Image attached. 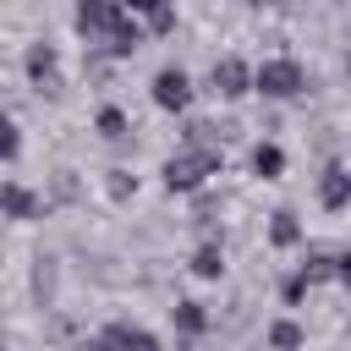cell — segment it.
Segmentation results:
<instances>
[{"label":"cell","mask_w":351,"mask_h":351,"mask_svg":"<svg viewBox=\"0 0 351 351\" xmlns=\"http://www.w3.org/2000/svg\"><path fill=\"white\" fill-rule=\"evenodd\" d=\"M132 22H137V11H132V5H115V0H82V5L71 11V27L88 38V49H104V44L121 38Z\"/></svg>","instance_id":"obj_1"},{"label":"cell","mask_w":351,"mask_h":351,"mask_svg":"<svg viewBox=\"0 0 351 351\" xmlns=\"http://www.w3.org/2000/svg\"><path fill=\"white\" fill-rule=\"evenodd\" d=\"M219 170H225V154L219 148H181V154L165 159V192H197Z\"/></svg>","instance_id":"obj_2"},{"label":"cell","mask_w":351,"mask_h":351,"mask_svg":"<svg viewBox=\"0 0 351 351\" xmlns=\"http://www.w3.org/2000/svg\"><path fill=\"white\" fill-rule=\"evenodd\" d=\"M252 93H263V99H302L307 93V66L296 55H269L252 71Z\"/></svg>","instance_id":"obj_3"},{"label":"cell","mask_w":351,"mask_h":351,"mask_svg":"<svg viewBox=\"0 0 351 351\" xmlns=\"http://www.w3.org/2000/svg\"><path fill=\"white\" fill-rule=\"evenodd\" d=\"M148 99L165 115H186L192 110V77H186V66H159L154 82H148Z\"/></svg>","instance_id":"obj_4"},{"label":"cell","mask_w":351,"mask_h":351,"mask_svg":"<svg viewBox=\"0 0 351 351\" xmlns=\"http://www.w3.org/2000/svg\"><path fill=\"white\" fill-rule=\"evenodd\" d=\"M22 71H27V82H33L38 93H60V49H55V44L33 38V44L22 49Z\"/></svg>","instance_id":"obj_5"},{"label":"cell","mask_w":351,"mask_h":351,"mask_svg":"<svg viewBox=\"0 0 351 351\" xmlns=\"http://www.w3.org/2000/svg\"><path fill=\"white\" fill-rule=\"evenodd\" d=\"M0 203H5V219H16V225H27V219H44V214H49V197H44V192H33L22 176H5Z\"/></svg>","instance_id":"obj_6"},{"label":"cell","mask_w":351,"mask_h":351,"mask_svg":"<svg viewBox=\"0 0 351 351\" xmlns=\"http://www.w3.org/2000/svg\"><path fill=\"white\" fill-rule=\"evenodd\" d=\"M252 71H258V66H247L241 55H219L214 71H208V88H214L219 99H247V93H252Z\"/></svg>","instance_id":"obj_7"},{"label":"cell","mask_w":351,"mask_h":351,"mask_svg":"<svg viewBox=\"0 0 351 351\" xmlns=\"http://www.w3.org/2000/svg\"><path fill=\"white\" fill-rule=\"evenodd\" d=\"M313 192H318V208H324V214H340V208H351V165L329 159V165L318 170Z\"/></svg>","instance_id":"obj_8"},{"label":"cell","mask_w":351,"mask_h":351,"mask_svg":"<svg viewBox=\"0 0 351 351\" xmlns=\"http://www.w3.org/2000/svg\"><path fill=\"white\" fill-rule=\"evenodd\" d=\"M99 346L104 351H159V335L143 329V324H132V318H110L99 329Z\"/></svg>","instance_id":"obj_9"},{"label":"cell","mask_w":351,"mask_h":351,"mask_svg":"<svg viewBox=\"0 0 351 351\" xmlns=\"http://www.w3.org/2000/svg\"><path fill=\"white\" fill-rule=\"evenodd\" d=\"M208 324H214V313H208L197 296H181V302L170 307V329H176L181 340H197V335H208Z\"/></svg>","instance_id":"obj_10"},{"label":"cell","mask_w":351,"mask_h":351,"mask_svg":"<svg viewBox=\"0 0 351 351\" xmlns=\"http://www.w3.org/2000/svg\"><path fill=\"white\" fill-rule=\"evenodd\" d=\"M247 165H252V176H258V181H280V176H285V148H280L274 137H258Z\"/></svg>","instance_id":"obj_11"},{"label":"cell","mask_w":351,"mask_h":351,"mask_svg":"<svg viewBox=\"0 0 351 351\" xmlns=\"http://www.w3.org/2000/svg\"><path fill=\"white\" fill-rule=\"evenodd\" d=\"M263 346H269V351H302V346H307V329H302L296 318H269V324H263Z\"/></svg>","instance_id":"obj_12"},{"label":"cell","mask_w":351,"mask_h":351,"mask_svg":"<svg viewBox=\"0 0 351 351\" xmlns=\"http://www.w3.org/2000/svg\"><path fill=\"white\" fill-rule=\"evenodd\" d=\"M93 132H99L104 143H126V137H132V115H126L121 104H99V110H93Z\"/></svg>","instance_id":"obj_13"},{"label":"cell","mask_w":351,"mask_h":351,"mask_svg":"<svg viewBox=\"0 0 351 351\" xmlns=\"http://www.w3.org/2000/svg\"><path fill=\"white\" fill-rule=\"evenodd\" d=\"M302 241H307V230H302L296 208H274L269 214V247H302Z\"/></svg>","instance_id":"obj_14"},{"label":"cell","mask_w":351,"mask_h":351,"mask_svg":"<svg viewBox=\"0 0 351 351\" xmlns=\"http://www.w3.org/2000/svg\"><path fill=\"white\" fill-rule=\"evenodd\" d=\"M335 258H340V252H329V247H307L296 269H302V274L318 285V280H335Z\"/></svg>","instance_id":"obj_15"},{"label":"cell","mask_w":351,"mask_h":351,"mask_svg":"<svg viewBox=\"0 0 351 351\" xmlns=\"http://www.w3.org/2000/svg\"><path fill=\"white\" fill-rule=\"evenodd\" d=\"M192 274H197V280H219V274H225V252H219V241H203V247L192 252Z\"/></svg>","instance_id":"obj_16"},{"label":"cell","mask_w":351,"mask_h":351,"mask_svg":"<svg viewBox=\"0 0 351 351\" xmlns=\"http://www.w3.org/2000/svg\"><path fill=\"white\" fill-rule=\"evenodd\" d=\"M104 197H110V203H132V197H137V176L121 170V165L104 170Z\"/></svg>","instance_id":"obj_17"},{"label":"cell","mask_w":351,"mask_h":351,"mask_svg":"<svg viewBox=\"0 0 351 351\" xmlns=\"http://www.w3.org/2000/svg\"><path fill=\"white\" fill-rule=\"evenodd\" d=\"M137 16H143L148 33H170V27H176V11H170V5H137Z\"/></svg>","instance_id":"obj_18"},{"label":"cell","mask_w":351,"mask_h":351,"mask_svg":"<svg viewBox=\"0 0 351 351\" xmlns=\"http://www.w3.org/2000/svg\"><path fill=\"white\" fill-rule=\"evenodd\" d=\"M307 291H313V280H307L302 269H291V274L280 280V296H285V307H302V296H307Z\"/></svg>","instance_id":"obj_19"},{"label":"cell","mask_w":351,"mask_h":351,"mask_svg":"<svg viewBox=\"0 0 351 351\" xmlns=\"http://www.w3.org/2000/svg\"><path fill=\"white\" fill-rule=\"evenodd\" d=\"M0 148H5V165L16 170V159H22V126H16V121H5V137H0Z\"/></svg>","instance_id":"obj_20"},{"label":"cell","mask_w":351,"mask_h":351,"mask_svg":"<svg viewBox=\"0 0 351 351\" xmlns=\"http://www.w3.org/2000/svg\"><path fill=\"white\" fill-rule=\"evenodd\" d=\"M55 197H60V203H71V197H77V181H71V170H60V176H55Z\"/></svg>","instance_id":"obj_21"},{"label":"cell","mask_w":351,"mask_h":351,"mask_svg":"<svg viewBox=\"0 0 351 351\" xmlns=\"http://www.w3.org/2000/svg\"><path fill=\"white\" fill-rule=\"evenodd\" d=\"M335 280H340V285H346V291H351V247H346V252H340V258H335Z\"/></svg>","instance_id":"obj_22"},{"label":"cell","mask_w":351,"mask_h":351,"mask_svg":"<svg viewBox=\"0 0 351 351\" xmlns=\"http://www.w3.org/2000/svg\"><path fill=\"white\" fill-rule=\"evenodd\" d=\"M346 77H351V49H346Z\"/></svg>","instance_id":"obj_23"}]
</instances>
